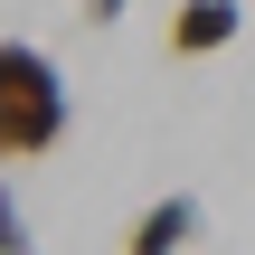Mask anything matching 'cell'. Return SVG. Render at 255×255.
<instances>
[{
  "instance_id": "1",
  "label": "cell",
  "mask_w": 255,
  "mask_h": 255,
  "mask_svg": "<svg viewBox=\"0 0 255 255\" xmlns=\"http://www.w3.org/2000/svg\"><path fill=\"white\" fill-rule=\"evenodd\" d=\"M76 123V95L57 76V57L38 38H0V170H28L66 142Z\"/></svg>"
},
{
  "instance_id": "2",
  "label": "cell",
  "mask_w": 255,
  "mask_h": 255,
  "mask_svg": "<svg viewBox=\"0 0 255 255\" xmlns=\"http://www.w3.org/2000/svg\"><path fill=\"white\" fill-rule=\"evenodd\" d=\"M237 38H246V0H170L161 57L170 66H199V57H227Z\"/></svg>"
},
{
  "instance_id": "3",
  "label": "cell",
  "mask_w": 255,
  "mask_h": 255,
  "mask_svg": "<svg viewBox=\"0 0 255 255\" xmlns=\"http://www.w3.org/2000/svg\"><path fill=\"white\" fill-rule=\"evenodd\" d=\"M189 237H199V199H189V189H161V199L123 227V255H189Z\"/></svg>"
},
{
  "instance_id": "4",
  "label": "cell",
  "mask_w": 255,
  "mask_h": 255,
  "mask_svg": "<svg viewBox=\"0 0 255 255\" xmlns=\"http://www.w3.org/2000/svg\"><path fill=\"white\" fill-rule=\"evenodd\" d=\"M0 255H38V237H28V208H19V189L0 180Z\"/></svg>"
},
{
  "instance_id": "5",
  "label": "cell",
  "mask_w": 255,
  "mask_h": 255,
  "mask_svg": "<svg viewBox=\"0 0 255 255\" xmlns=\"http://www.w3.org/2000/svg\"><path fill=\"white\" fill-rule=\"evenodd\" d=\"M123 9H132V0H76V19H85V28H123Z\"/></svg>"
}]
</instances>
